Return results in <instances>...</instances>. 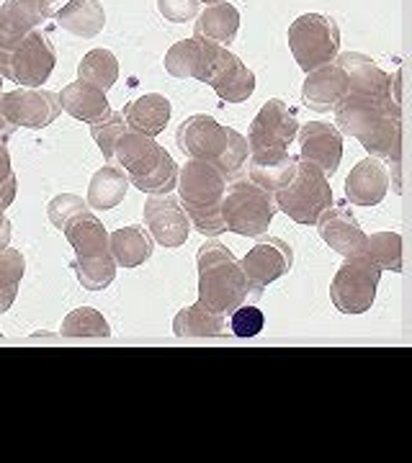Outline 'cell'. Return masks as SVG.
<instances>
[{
	"mask_svg": "<svg viewBox=\"0 0 412 463\" xmlns=\"http://www.w3.org/2000/svg\"><path fill=\"white\" fill-rule=\"evenodd\" d=\"M402 100L374 99L346 93L338 100L335 129L361 142V147L379 160H389L399 170L402 163Z\"/></svg>",
	"mask_w": 412,
	"mask_h": 463,
	"instance_id": "cell-1",
	"label": "cell"
},
{
	"mask_svg": "<svg viewBox=\"0 0 412 463\" xmlns=\"http://www.w3.org/2000/svg\"><path fill=\"white\" fill-rule=\"evenodd\" d=\"M176 145L186 157L206 160L227 178H237L247 163V139L232 127H222L215 116H188L176 132Z\"/></svg>",
	"mask_w": 412,
	"mask_h": 463,
	"instance_id": "cell-2",
	"label": "cell"
},
{
	"mask_svg": "<svg viewBox=\"0 0 412 463\" xmlns=\"http://www.w3.org/2000/svg\"><path fill=\"white\" fill-rule=\"evenodd\" d=\"M198 268V301L215 315L227 317L232 309L245 304L247 279L240 260L219 240H206L196 252Z\"/></svg>",
	"mask_w": 412,
	"mask_h": 463,
	"instance_id": "cell-3",
	"label": "cell"
},
{
	"mask_svg": "<svg viewBox=\"0 0 412 463\" xmlns=\"http://www.w3.org/2000/svg\"><path fill=\"white\" fill-rule=\"evenodd\" d=\"M181 206L188 224L204 234V237H219L225 234V219H222V196L227 188V178L206 160L188 157L186 165L178 167V183Z\"/></svg>",
	"mask_w": 412,
	"mask_h": 463,
	"instance_id": "cell-4",
	"label": "cell"
},
{
	"mask_svg": "<svg viewBox=\"0 0 412 463\" xmlns=\"http://www.w3.org/2000/svg\"><path fill=\"white\" fill-rule=\"evenodd\" d=\"M276 209L283 212L289 219H294L297 224H317V219L322 212H328L332 206V185L328 175L307 160H299L297 175L292 178L289 185H283L281 191L273 194Z\"/></svg>",
	"mask_w": 412,
	"mask_h": 463,
	"instance_id": "cell-5",
	"label": "cell"
},
{
	"mask_svg": "<svg viewBox=\"0 0 412 463\" xmlns=\"http://www.w3.org/2000/svg\"><path fill=\"white\" fill-rule=\"evenodd\" d=\"M273 194L263 191L253 181L227 183L222 196V219L227 232L240 237H261L276 216Z\"/></svg>",
	"mask_w": 412,
	"mask_h": 463,
	"instance_id": "cell-6",
	"label": "cell"
},
{
	"mask_svg": "<svg viewBox=\"0 0 412 463\" xmlns=\"http://www.w3.org/2000/svg\"><path fill=\"white\" fill-rule=\"evenodd\" d=\"M289 50L304 72L335 62L340 54V29L325 14H302L289 26Z\"/></svg>",
	"mask_w": 412,
	"mask_h": 463,
	"instance_id": "cell-7",
	"label": "cell"
},
{
	"mask_svg": "<svg viewBox=\"0 0 412 463\" xmlns=\"http://www.w3.org/2000/svg\"><path fill=\"white\" fill-rule=\"evenodd\" d=\"M381 268L366 255L346 258L330 283V298L340 315H363L374 307Z\"/></svg>",
	"mask_w": 412,
	"mask_h": 463,
	"instance_id": "cell-8",
	"label": "cell"
},
{
	"mask_svg": "<svg viewBox=\"0 0 412 463\" xmlns=\"http://www.w3.org/2000/svg\"><path fill=\"white\" fill-rule=\"evenodd\" d=\"M299 118L294 109L281 99L265 100L263 109L255 114L247 132V155L261 152H289V145L297 139Z\"/></svg>",
	"mask_w": 412,
	"mask_h": 463,
	"instance_id": "cell-9",
	"label": "cell"
},
{
	"mask_svg": "<svg viewBox=\"0 0 412 463\" xmlns=\"http://www.w3.org/2000/svg\"><path fill=\"white\" fill-rule=\"evenodd\" d=\"M54 65L57 52L52 47L50 36L36 29L11 52L0 75L11 83H18V88H42V83L50 80Z\"/></svg>",
	"mask_w": 412,
	"mask_h": 463,
	"instance_id": "cell-10",
	"label": "cell"
},
{
	"mask_svg": "<svg viewBox=\"0 0 412 463\" xmlns=\"http://www.w3.org/2000/svg\"><path fill=\"white\" fill-rule=\"evenodd\" d=\"M62 114L60 96L39 88H16L11 93H0V116L24 129H44Z\"/></svg>",
	"mask_w": 412,
	"mask_h": 463,
	"instance_id": "cell-11",
	"label": "cell"
},
{
	"mask_svg": "<svg viewBox=\"0 0 412 463\" xmlns=\"http://www.w3.org/2000/svg\"><path fill=\"white\" fill-rule=\"evenodd\" d=\"M292 265H294V250L281 237H268V240L255 242L240 260L247 288L255 298L263 297V288L268 283L279 281L281 276L292 273Z\"/></svg>",
	"mask_w": 412,
	"mask_h": 463,
	"instance_id": "cell-12",
	"label": "cell"
},
{
	"mask_svg": "<svg viewBox=\"0 0 412 463\" xmlns=\"http://www.w3.org/2000/svg\"><path fill=\"white\" fill-rule=\"evenodd\" d=\"M145 227H148L149 237L155 242H160L163 248L176 250L186 245L188 234H191V224L188 216L183 212L181 201L170 194H160V196H149L145 201Z\"/></svg>",
	"mask_w": 412,
	"mask_h": 463,
	"instance_id": "cell-13",
	"label": "cell"
},
{
	"mask_svg": "<svg viewBox=\"0 0 412 463\" xmlns=\"http://www.w3.org/2000/svg\"><path fill=\"white\" fill-rule=\"evenodd\" d=\"M299 160H307L320 167L328 178H332L343 160V134L335 129V124L310 121L302 124L297 132Z\"/></svg>",
	"mask_w": 412,
	"mask_h": 463,
	"instance_id": "cell-14",
	"label": "cell"
},
{
	"mask_svg": "<svg viewBox=\"0 0 412 463\" xmlns=\"http://www.w3.org/2000/svg\"><path fill=\"white\" fill-rule=\"evenodd\" d=\"M206 85L227 103H245L255 93V72L227 47H219Z\"/></svg>",
	"mask_w": 412,
	"mask_h": 463,
	"instance_id": "cell-15",
	"label": "cell"
},
{
	"mask_svg": "<svg viewBox=\"0 0 412 463\" xmlns=\"http://www.w3.org/2000/svg\"><path fill=\"white\" fill-rule=\"evenodd\" d=\"M42 21L47 18L39 8V0H5L0 5V72L8 62L11 52L16 50L29 33L36 32Z\"/></svg>",
	"mask_w": 412,
	"mask_h": 463,
	"instance_id": "cell-16",
	"label": "cell"
},
{
	"mask_svg": "<svg viewBox=\"0 0 412 463\" xmlns=\"http://www.w3.org/2000/svg\"><path fill=\"white\" fill-rule=\"evenodd\" d=\"M317 230H320V237L338 255H343V258L363 255L369 234L361 230L359 219L353 216L348 203H332L328 212H322V216L317 219Z\"/></svg>",
	"mask_w": 412,
	"mask_h": 463,
	"instance_id": "cell-17",
	"label": "cell"
},
{
	"mask_svg": "<svg viewBox=\"0 0 412 463\" xmlns=\"http://www.w3.org/2000/svg\"><path fill=\"white\" fill-rule=\"evenodd\" d=\"M216 50H219V44H215V42H204V39H196V36L181 39L165 54V72L173 75V78H181V80L194 78L198 83H206Z\"/></svg>",
	"mask_w": 412,
	"mask_h": 463,
	"instance_id": "cell-18",
	"label": "cell"
},
{
	"mask_svg": "<svg viewBox=\"0 0 412 463\" xmlns=\"http://www.w3.org/2000/svg\"><path fill=\"white\" fill-rule=\"evenodd\" d=\"M335 62L346 72L348 93H361V96H374V99H395L392 78L371 57H366L361 52H343L335 57Z\"/></svg>",
	"mask_w": 412,
	"mask_h": 463,
	"instance_id": "cell-19",
	"label": "cell"
},
{
	"mask_svg": "<svg viewBox=\"0 0 412 463\" xmlns=\"http://www.w3.org/2000/svg\"><path fill=\"white\" fill-rule=\"evenodd\" d=\"M348 93V80L343 67L338 62L317 67L312 72H307L304 85H302V100L307 109H312L317 114H328L338 106V100Z\"/></svg>",
	"mask_w": 412,
	"mask_h": 463,
	"instance_id": "cell-20",
	"label": "cell"
},
{
	"mask_svg": "<svg viewBox=\"0 0 412 463\" xmlns=\"http://www.w3.org/2000/svg\"><path fill=\"white\" fill-rule=\"evenodd\" d=\"M389 191V173L379 157H363L346 178V199L353 206H377Z\"/></svg>",
	"mask_w": 412,
	"mask_h": 463,
	"instance_id": "cell-21",
	"label": "cell"
},
{
	"mask_svg": "<svg viewBox=\"0 0 412 463\" xmlns=\"http://www.w3.org/2000/svg\"><path fill=\"white\" fill-rule=\"evenodd\" d=\"M163 152L165 147H160L155 142V137H145V134L127 129L116 139L114 165H121L127 178L132 181V178H139L145 170L155 165L163 157Z\"/></svg>",
	"mask_w": 412,
	"mask_h": 463,
	"instance_id": "cell-22",
	"label": "cell"
},
{
	"mask_svg": "<svg viewBox=\"0 0 412 463\" xmlns=\"http://www.w3.org/2000/svg\"><path fill=\"white\" fill-rule=\"evenodd\" d=\"M245 165L250 181L268 194H276L297 175L299 157H294L292 152H261V155H247Z\"/></svg>",
	"mask_w": 412,
	"mask_h": 463,
	"instance_id": "cell-23",
	"label": "cell"
},
{
	"mask_svg": "<svg viewBox=\"0 0 412 463\" xmlns=\"http://www.w3.org/2000/svg\"><path fill=\"white\" fill-rule=\"evenodd\" d=\"M237 32H240V11L227 0L206 5L196 16V24H194V36L196 39L215 42L219 47H230Z\"/></svg>",
	"mask_w": 412,
	"mask_h": 463,
	"instance_id": "cell-24",
	"label": "cell"
},
{
	"mask_svg": "<svg viewBox=\"0 0 412 463\" xmlns=\"http://www.w3.org/2000/svg\"><path fill=\"white\" fill-rule=\"evenodd\" d=\"M121 114H124V121L132 132L158 137L160 132H165L170 114H173V106L160 93H148L142 99L127 103Z\"/></svg>",
	"mask_w": 412,
	"mask_h": 463,
	"instance_id": "cell-25",
	"label": "cell"
},
{
	"mask_svg": "<svg viewBox=\"0 0 412 463\" xmlns=\"http://www.w3.org/2000/svg\"><path fill=\"white\" fill-rule=\"evenodd\" d=\"M67 242L75 250V258H101L111 255L109 250V232L101 224V219L91 212L78 214L65 230Z\"/></svg>",
	"mask_w": 412,
	"mask_h": 463,
	"instance_id": "cell-26",
	"label": "cell"
},
{
	"mask_svg": "<svg viewBox=\"0 0 412 463\" xmlns=\"http://www.w3.org/2000/svg\"><path fill=\"white\" fill-rule=\"evenodd\" d=\"M60 103H62V111H67L78 121H85V124H93V121H99L101 116L111 111L106 93L93 88V85L82 83V80L67 83L62 88V93H60Z\"/></svg>",
	"mask_w": 412,
	"mask_h": 463,
	"instance_id": "cell-27",
	"label": "cell"
},
{
	"mask_svg": "<svg viewBox=\"0 0 412 463\" xmlns=\"http://www.w3.org/2000/svg\"><path fill=\"white\" fill-rule=\"evenodd\" d=\"M109 250L119 268H139L152 255V237L145 227L129 224L109 234Z\"/></svg>",
	"mask_w": 412,
	"mask_h": 463,
	"instance_id": "cell-28",
	"label": "cell"
},
{
	"mask_svg": "<svg viewBox=\"0 0 412 463\" xmlns=\"http://www.w3.org/2000/svg\"><path fill=\"white\" fill-rule=\"evenodd\" d=\"M57 26L75 33L81 39H93L106 26V11L99 0H70L65 8L54 16Z\"/></svg>",
	"mask_w": 412,
	"mask_h": 463,
	"instance_id": "cell-29",
	"label": "cell"
},
{
	"mask_svg": "<svg viewBox=\"0 0 412 463\" xmlns=\"http://www.w3.org/2000/svg\"><path fill=\"white\" fill-rule=\"evenodd\" d=\"M127 191H129V178L121 167L106 165L101 167L99 173L91 178L88 185V209H96V212H109L116 209L121 201L127 199Z\"/></svg>",
	"mask_w": 412,
	"mask_h": 463,
	"instance_id": "cell-30",
	"label": "cell"
},
{
	"mask_svg": "<svg viewBox=\"0 0 412 463\" xmlns=\"http://www.w3.org/2000/svg\"><path fill=\"white\" fill-rule=\"evenodd\" d=\"M176 337H225L227 335V319L206 309L201 301L181 309L173 319Z\"/></svg>",
	"mask_w": 412,
	"mask_h": 463,
	"instance_id": "cell-31",
	"label": "cell"
},
{
	"mask_svg": "<svg viewBox=\"0 0 412 463\" xmlns=\"http://www.w3.org/2000/svg\"><path fill=\"white\" fill-rule=\"evenodd\" d=\"M78 80L93 85L103 93H109L119 80V60L114 52L109 50H91L78 65Z\"/></svg>",
	"mask_w": 412,
	"mask_h": 463,
	"instance_id": "cell-32",
	"label": "cell"
},
{
	"mask_svg": "<svg viewBox=\"0 0 412 463\" xmlns=\"http://www.w3.org/2000/svg\"><path fill=\"white\" fill-rule=\"evenodd\" d=\"M363 255L379 265L381 270L402 273V234L399 232H377L366 237Z\"/></svg>",
	"mask_w": 412,
	"mask_h": 463,
	"instance_id": "cell-33",
	"label": "cell"
},
{
	"mask_svg": "<svg viewBox=\"0 0 412 463\" xmlns=\"http://www.w3.org/2000/svg\"><path fill=\"white\" fill-rule=\"evenodd\" d=\"M178 183V165L173 160V155L165 149L163 157L155 163V165L145 170L139 178H132L129 185L139 188L142 194H149V196H160V194H170Z\"/></svg>",
	"mask_w": 412,
	"mask_h": 463,
	"instance_id": "cell-34",
	"label": "cell"
},
{
	"mask_svg": "<svg viewBox=\"0 0 412 463\" xmlns=\"http://www.w3.org/2000/svg\"><path fill=\"white\" fill-rule=\"evenodd\" d=\"M116 260L111 255H101V258H75L72 270L78 276V281L85 291H103L109 288L116 279Z\"/></svg>",
	"mask_w": 412,
	"mask_h": 463,
	"instance_id": "cell-35",
	"label": "cell"
},
{
	"mask_svg": "<svg viewBox=\"0 0 412 463\" xmlns=\"http://www.w3.org/2000/svg\"><path fill=\"white\" fill-rule=\"evenodd\" d=\"M62 335L65 337H109L111 327H109V322L103 319L99 309L81 307V309H72L62 319Z\"/></svg>",
	"mask_w": 412,
	"mask_h": 463,
	"instance_id": "cell-36",
	"label": "cell"
},
{
	"mask_svg": "<svg viewBox=\"0 0 412 463\" xmlns=\"http://www.w3.org/2000/svg\"><path fill=\"white\" fill-rule=\"evenodd\" d=\"M127 129H129V127H127V121H124V114H119V111H109L106 116H101L99 121L91 124V137L96 139V145H99V149L103 152V157H106L109 165H114L116 139L127 132Z\"/></svg>",
	"mask_w": 412,
	"mask_h": 463,
	"instance_id": "cell-37",
	"label": "cell"
},
{
	"mask_svg": "<svg viewBox=\"0 0 412 463\" xmlns=\"http://www.w3.org/2000/svg\"><path fill=\"white\" fill-rule=\"evenodd\" d=\"M265 327V315L255 304H240L230 312V330L237 337H255Z\"/></svg>",
	"mask_w": 412,
	"mask_h": 463,
	"instance_id": "cell-38",
	"label": "cell"
},
{
	"mask_svg": "<svg viewBox=\"0 0 412 463\" xmlns=\"http://www.w3.org/2000/svg\"><path fill=\"white\" fill-rule=\"evenodd\" d=\"M82 212H88V203L75 196V194H62V196H54L47 206V216L57 230H65L67 224Z\"/></svg>",
	"mask_w": 412,
	"mask_h": 463,
	"instance_id": "cell-39",
	"label": "cell"
},
{
	"mask_svg": "<svg viewBox=\"0 0 412 463\" xmlns=\"http://www.w3.org/2000/svg\"><path fill=\"white\" fill-rule=\"evenodd\" d=\"M16 173L11 167V155L5 147V139H0V209L5 212L16 199Z\"/></svg>",
	"mask_w": 412,
	"mask_h": 463,
	"instance_id": "cell-40",
	"label": "cell"
},
{
	"mask_svg": "<svg viewBox=\"0 0 412 463\" xmlns=\"http://www.w3.org/2000/svg\"><path fill=\"white\" fill-rule=\"evenodd\" d=\"M26 270V260L16 248L0 250V283L3 286H18Z\"/></svg>",
	"mask_w": 412,
	"mask_h": 463,
	"instance_id": "cell-41",
	"label": "cell"
},
{
	"mask_svg": "<svg viewBox=\"0 0 412 463\" xmlns=\"http://www.w3.org/2000/svg\"><path fill=\"white\" fill-rule=\"evenodd\" d=\"M198 0H158V11L165 21L173 24H186L198 16Z\"/></svg>",
	"mask_w": 412,
	"mask_h": 463,
	"instance_id": "cell-42",
	"label": "cell"
},
{
	"mask_svg": "<svg viewBox=\"0 0 412 463\" xmlns=\"http://www.w3.org/2000/svg\"><path fill=\"white\" fill-rule=\"evenodd\" d=\"M16 294H18V286H3V283H0V315H5V312L14 307Z\"/></svg>",
	"mask_w": 412,
	"mask_h": 463,
	"instance_id": "cell-43",
	"label": "cell"
},
{
	"mask_svg": "<svg viewBox=\"0 0 412 463\" xmlns=\"http://www.w3.org/2000/svg\"><path fill=\"white\" fill-rule=\"evenodd\" d=\"M70 0H39V8H42V14L44 18H54L62 8H65Z\"/></svg>",
	"mask_w": 412,
	"mask_h": 463,
	"instance_id": "cell-44",
	"label": "cell"
},
{
	"mask_svg": "<svg viewBox=\"0 0 412 463\" xmlns=\"http://www.w3.org/2000/svg\"><path fill=\"white\" fill-rule=\"evenodd\" d=\"M11 242V222L5 219V212L0 209V250L8 248Z\"/></svg>",
	"mask_w": 412,
	"mask_h": 463,
	"instance_id": "cell-45",
	"label": "cell"
},
{
	"mask_svg": "<svg viewBox=\"0 0 412 463\" xmlns=\"http://www.w3.org/2000/svg\"><path fill=\"white\" fill-rule=\"evenodd\" d=\"M198 3H204V5H215V3H222V0H198Z\"/></svg>",
	"mask_w": 412,
	"mask_h": 463,
	"instance_id": "cell-46",
	"label": "cell"
},
{
	"mask_svg": "<svg viewBox=\"0 0 412 463\" xmlns=\"http://www.w3.org/2000/svg\"><path fill=\"white\" fill-rule=\"evenodd\" d=\"M0 88H3V75H0ZM0 93H3V90H0Z\"/></svg>",
	"mask_w": 412,
	"mask_h": 463,
	"instance_id": "cell-47",
	"label": "cell"
},
{
	"mask_svg": "<svg viewBox=\"0 0 412 463\" xmlns=\"http://www.w3.org/2000/svg\"><path fill=\"white\" fill-rule=\"evenodd\" d=\"M0 337H3V332H0Z\"/></svg>",
	"mask_w": 412,
	"mask_h": 463,
	"instance_id": "cell-48",
	"label": "cell"
}]
</instances>
